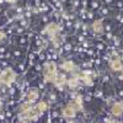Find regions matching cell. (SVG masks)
Wrapping results in <instances>:
<instances>
[{"instance_id":"1","label":"cell","mask_w":123,"mask_h":123,"mask_svg":"<svg viewBox=\"0 0 123 123\" xmlns=\"http://www.w3.org/2000/svg\"><path fill=\"white\" fill-rule=\"evenodd\" d=\"M1 79H3V81H5L6 84H10V83H12V80H14V73H12L11 70H6L3 74Z\"/></svg>"},{"instance_id":"2","label":"cell","mask_w":123,"mask_h":123,"mask_svg":"<svg viewBox=\"0 0 123 123\" xmlns=\"http://www.w3.org/2000/svg\"><path fill=\"white\" fill-rule=\"evenodd\" d=\"M112 112L114 116H119L121 112H122V107L119 106V105H116V106H113V110H112Z\"/></svg>"},{"instance_id":"3","label":"cell","mask_w":123,"mask_h":123,"mask_svg":"<svg viewBox=\"0 0 123 123\" xmlns=\"http://www.w3.org/2000/svg\"><path fill=\"white\" fill-rule=\"evenodd\" d=\"M64 114H65L66 117H73V116H74V110H73L71 107L65 108V110H64Z\"/></svg>"},{"instance_id":"4","label":"cell","mask_w":123,"mask_h":123,"mask_svg":"<svg viewBox=\"0 0 123 123\" xmlns=\"http://www.w3.org/2000/svg\"><path fill=\"white\" fill-rule=\"evenodd\" d=\"M112 68H113L114 70H119L121 68H122V64H121V62H118V60L113 62V63H112Z\"/></svg>"},{"instance_id":"5","label":"cell","mask_w":123,"mask_h":123,"mask_svg":"<svg viewBox=\"0 0 123 123\" xmlns=\"http://www.w3.org/2000/svg\"><path fill=\"white\" fill-rule=\"evenodd\" d=\"M94 27H95V30H96V31H101V22H100V21L95 22Z\"/></svg>"},{"instance_id":"6","label":"cell","mask_w":123,"mask_h":123,"mask_svg":"<svg viewBox=\"0 0 123 123\" xmlns=\"http://www.w3.org/2000/svg\"><path fill=\"white\" fill-rule=\"evenodd\" d=\"M3 37H4V35H3L1 32H0V40H1V38H3Z\"/></svg>"}]
</instances>
